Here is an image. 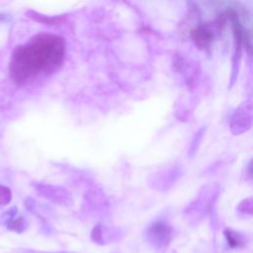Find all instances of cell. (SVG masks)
Masks as SVG:
<instances>
[{
    "label": "cell",
    "mask_w": 253,
    "mask_h": 253,
    "mask_svg": "<svg viewBox=\"0 0 253 253\" xmlns=\"http://www.w3.org/2000/svg\"><path fill=\"white\" fill-rule=\"evenodd\" d=\"M64 40L56 35L40 34L26 44L18 46L10 61V75L19 86L26 85L40 75H49L63 63Z\"/></svg>",
    "instance_id": "cell-1"
},
{
    "label": "cell",
    "mask_w": 253,
    "mask_h": 253,
    "mask_svg": "<svg viewBox=\"0 0 253 253\" xmlns=\"http://www.w3.org/2000/svg\"><path fill=\"white\" fill-rule=\"evenodd\" d=\"M252 125V106L250 101L242 103L232 114L230 119V130L233 134H241L247 131Z\"/></svg>",
    "instance_id": "cell-2"
},
{
    "label": "cell",
    "mask_w": 253,
    "mask_h": 253,
    "mask_svg": "<svg viewBox=\"0 0 253 253\" xmlns=\"http://www.w3.org/2000/svg\"><path fill=\"white\" fill-rule=\"evenodd\" d=\"M171 227L167 223L163 221H156L149 226L147 236L153 245L161 247L167 245L171 237Z\"/></svg>",
    "instance_id": "cell-3"
},
{
    "label": "cell",
    "mask_w": 253,
    "mask_h": 253,
    "mask_svg": "<svg viewBox=\"0 0 253 253\" xmlns=\"http://www.w3.org/2000/svg\"><path fill=\"white\" fill-rule=\"evenodd\" d=\"M34 187L40 195L54 203H66L70 199L68 193L63 188L57 186L38 183L35 184Z\"/></svg>",
    "instance_id": "cell-4"
},
{
    "label": "cell",
    "mask_w": 253,
    "mask_h": 253,
    "mask_svg": "<svg viewBox=\"0 0 253 253\" xmlns=\"http://www.w3.org/2000/svg\"><path fill=\"white\" fill-rule=\"evenodd\" d=\"M190 36L194 43L201 49L210 48L214 39L213 31L206 25H200L192 30Z\"/></svg>",
    "instance_id": "cell-5"
},
{
    "label": "cell",
    "mask_w": 253,
    "mask_h": 253,
    "mask_svg": "<svg viewBox=\"0 0 253 253\" xmlns=\"http://www.w3.org/2000/svg\"><path fill=\"white\" fill-rule=\"evenodd\" d=\"M28 17H30L31 19H33L36 22H40V23H43L45 25H57L60 24L62 22V17H48V16H44L42 15L38 12L35 11H28L27 12Z\"/></svg>",
    "instance_id": "cell-6"
},
{
    "label": "cell",
    "mask_w": 253,
    "mask_h": 253,
    "mask_svg": "<svg viewBox=\"0 0 253 253\" xmlns=\"http://www.w3.org/2000/svg\"><path fill=\"white\" fill-rule=\"evenodd\" d=\"M206 129H207L206 126H202V127L195 133V135H194V137H193V139H192V141H191L189 150H188V155H189V156L193 157V156L197 153V151H198V149H199V147H200L201 141H202V139H203V137H204V135H205Z\"/></svg>",
    "instance_id": "cell-7"
},
{
    "label": "cell",
    "mask_w": 253,
    "mask_h": 253,
    "mask_svg": "<svg viewBox=\"0 0 253 253\" xmlns=\"http://www.w3.org/2000/svg\"><path fill=\"white\" fill-rule=\"evenodd\" d=\"M224 233V236L226 238V241H227V244L231 247V248H235V247H239L243 240H242V237L237 234L236 232H234L233 230L229 229V228H226L224 229L223 231Z\"/></svg>",
    "instance_id": "cell-8"
},
{
    "label": "cell",
    "mask_w": 253,
    "mask_h": 253,
    "mask_svg": "<svg viewBox=\"0 0 253 253\" xmlns=\"http://www.w3.org/2000/svg\"><path fill=\"white\" fill-rule=\"evenodd\" d=\"M7 224V227L10 229V230H14L16 232H22L25 228H26V221L25 219L20 216V217H17V218H11L10 220H8L6 222Z\"/></svg>",
    "instance_id": "cell-9"
},
{
    "label": "cell",
    "mask_w": 253,
    "mask_h": 253,
    "mask_svg": "<svg viewBox=\"0 0 253 253\" xmlns=\"http://www.w3.org/2000/svg\"><path fill=\"white\" fill-rule=\"evenodd\" d=\"M11 200H12L11 190L6 186L0 185V205L2 206L7 205L10 203Z\"/></svg>",
    "instance_id": "cell-10"
},
{
    "label": "cell",
    "mask_w": 253,
    "mask_h": 253,
    "mask_svg": "<svg viewBox=\"0 0 253 253\" xmlns=\"http://www.w3.org/2000/svg\"><path fill=\"white\" fill-rule=\"evenodd\" d=\"M238 211L241 212L251 214L252 213V199L248 198V199L242 201L238 206Z\"/></svg>",
    "instance_id": "cell-11"
},
{
    "label": "cell",
    "mask_w": 253,
    "mask_h": 253,
    "mask_svg": "<svg viewBox=\"0 0 253 253\" xmlns=\"http://www.w3.org/2000/svg\"><path fill=\"white\" fill-rule=\"evenodd\" d=\"M8 21V16L5 14H0V22H6Z\"/></svg>",
    "instance_id": "cell-12"
}]
</instances>
